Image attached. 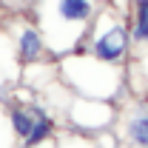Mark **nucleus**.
Wrapping results in <instances>:
<instances>
[{
  "mask_svg": "<svg viewBox=\"0 0 148 148\" xmlns=\"http://www.w3.org/2000/svg\"><path fill=\"white\" fill-rule=\"evenodd\" d=\"M106 20H108V23H106L91 40V51H94V57H97L100 63L114 66V63H120V60L125 57V51H128L131 32L123 23H117V20H111V17H106Z\"/></svg>",
  "mask_w": 148,
  "mask_h": 148,
  "instance_id": "obj_1",
  "label": "nucleus"
},
{
  "mask_svg": "<svg viewBox=\"0 0 148 148\" xmlns=\"http://www.w3.org/2000/svg\"><path fill=\"white\" fill-rule=\"evenodd\" d=\"M51 14L57 23H63V29H77L83 34L94 17V3L91 0H54Z\"/></svg>",
  "mask_w": 148,
  "mask_h": 148,
  "instance_id": "obj_2",
  "label": "nucleus"
},
{
  "mask_svg": "<svg viewBox=\"0 0 148 148\" xmlns=\"http://www.w3.org/2000/svg\"><path fill=\"white\" fill-rule=\"evenodd\" d=\"M17 51H20L23 60H37V57L43 54V37H40V32L23 29V34L17 40Z\"/></svg>",
  "mask_w": 148,
  "mask_h": 148,
  "instance_id": "obj_3",
  "label": "nucleus"
},
{
  "mask_svg": "<svg viewBox=\"0 0 148 148\" xmlns=\"http://www.w3.org/2000/svg\"><path fill=\"white\" fill-rule=\"evenodd\" d=\"M131 40L148 43V0H137V3H134V29H131Z\"/></svg>",
  "mask_w": 148,
  "mask_h": 148,
  "instance_id": "obj_4",
  "label": "nucleus"
},
{
  "mask_svg": "<svg viewBox=\"0 0 148 148\" xmlns=\"http://www.w3.org/2000/svg\"><path fill=\"white\" fill-rule=\"evenodd\" d=\"M131 143L137 145H148V114H134L128 120V128H125Z\"/></svg>",
  "mask_w": 148,
  "mask_h": 148,
  "instance_id": "obj_5",
  "label": "nucleus"
},
{
  "mask_svg": "<svg viewBox=\"0 0 148 148\" xmlns=\"http://www.w3.org/2000/svg\"><path fill=\"white\" fill-rule=\"evenodd\" d=\"M51 134V120L43 114V111H37V117H34V125H32V131H29V137L23 140V143H29V145H37L40 140H46Z\"/></svg>",
  "mask_w": 148,
  "mask_h": 148,
  "instance_id": "obj_6",
  "label": "nucleus"
},
{
  "mask_svg": "<svg viewBox=\"0 0 148 148\" xmlns=\"http://www.w3.org/2000/svg\"><path fill=\"white\" fill-rule=\"evenodd\" d=\"M32 125H34V117H32L26 108H14V111H12V128H14V134H17L20 140L29 137Z\"/></svg>",
  "mask_w": 148,
  "mask_h": 148,
  "instance_id": "obj_7",
  "label": "nucleus"
}]
</instances>
